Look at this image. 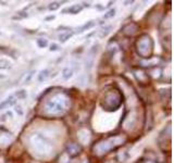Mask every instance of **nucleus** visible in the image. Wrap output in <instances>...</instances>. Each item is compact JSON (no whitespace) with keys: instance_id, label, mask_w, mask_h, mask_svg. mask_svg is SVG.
<instances>
[{"instance_id":"6","label":"nucleus","mask_w":174,"mask_h":163,"mask_svg":"<svg viewBox=\"0 0 174 163\" xmlns=\"http://www.w3.org/2000/svg\"><path fill=\"white\" fill-rule=\"evenodd\" d=\"M72 36V33H67V34H62L60 35L59 37V39H60L61 43H64V41H67V39H70V37Z\"/></svg>"},{"instance_id":"3","label":"nucleus","mask_w":174,"mask_h":163,"mask_svg":"<svg viewBox=\"0 0 174 163\" xmlns=\"http://www.w3.org/2000/svg\"><path fill=\"white\" fill-rule=\"evenodd\" d=\"M48 76H49V70H44L40 72L39 76H38V80H39V82H43V80H46Z\"/></svg>"},{"instance_id":"9","label":"nucleus","mask_w":174,"mask_h":163,"mask_svg":"<svg viewBox=\"0 0 174 163\" xmlns=\"http://www.w3.org/2000/svg\"><path fill=\"white\" fill-rule=\"evenodd\" d=\"M59 6H60V4H58V2H54V4H51L50 6H49V9H50V10H54V9H58Z\"/></svg>"},{"instance_id":"4","label":"nucleus","mask_w":174,"mask_h":163,"mask_svg":"<svg viewBox=\"0 0 174 163\" xmlns=\"http://www.w3.org/2000/svg\"><path fill=\"white\" fill-rule=\"evenodd\" d=\"M72 74H73V71L70 70V69H64L63 70V78L64 80H67V78H70L72 76Z\"/></svg>"},{"instance_id":"2","label":"nucleus","mask_w":174,"mask_h":163,"mask_svg":"<svg viewBox=\"0 0 174 163\" xmlns=\"http://www.w3.org/2000/svg\"><path fill=\"white\" fill-rule=\"evenodd\" d=\"M67 11H69V12L72 14H76V13H78L80 11H82V7H80V6H73V7L69 8L67 10H64L63 12H67Z\"/></svg>"},{"instance_id":"7","label":"nucleus","mask_w":174,"mask_h":163,"mask_svg":"<svg viewBox=\"0 0 174 163\" xmlns=\"http://www.w3.org/2000/svg\"><path fill=\"white\" fill-rule=\"evenodd\" d=\"M114 14H115V10L112 9V10H110L109 12H107V13L104 14V19H109V17H114Z\"/></svg>"},{"instance_id":"1","label":"nucleus","mask_w":174,"mask_h":163,"mask_svg":"<svg viewBox=\"0 0 174 163\" xmlns=\"http://www.w3.org/2000/svg\"><path fill=\"white\" fill-rule=\"evenodd\" d=\"M15 103V100H13V97H10V98H8L6 101H4L2 103H0V110H2V109H4V108H7L8 106H12V104H14Z\"/></svg>"},{"instance_id":"5","label":"nucleus","mask_w":174,"mask_h":163,"mask_svg":"<svg viewBox=\"0 0 174 163\" xmlns=\"http://www.w3.org/2000/svg\"><path fill=\"white\" fill-rule=\"evenodd\" d=\"M94 22L93 21H91V22H88V23H86L85 25H83V26L80 27V30H78V33H82V32H84L85 30H88L89 27H91V26H94Z\"/></svg>"},{"instance_id":"12","label":"nucleus","mask_w":174,"mask_h":163,"mask_svg":"<svg viewBox=\"0 0 174 163\" xmlns=\"http://www.w3.org/2000/svg\"><path fill=\"white\" fill-rule=\"evenodd\" d=\"M15 111H17V112H19L20 114H23V111L21 110V106H17V108H15Z\"/></svg>"},{"instance_id":"10","label":"nucleus","mask_w":174,"mask_h":163,"mask_svg":"<svg viewBox=\"0 0 174 163\" xmlns=\"http://www.w3.org/2000/svg\"><path fill=\"white\" fill-rule=\"evenodd\" d=\"M38 43H39L41 47H46V46H47V40L45 39L44 41H40V40H38Z\"/></svg>"},{"instance_id":"11","label":"nucleus","mask_w":174,"mask_h":163,"mask_svg":"<svg viewBox=\"0 0 174 163\" xmlns=\"http://www.w3.org/2000/svg\"><path fill=\"white\" fill-rule=\"evenodd\" d=\"M58 49H59V47H58L57 45H52V46H51V48H50L51 51H56V50H58Z\"/></svg>"},{"instance_id":"8","label":"nucleus","mask_w":174,"mask_h":163,"mask_svg":"<svg viewBox=\"0 0 174 163\" xmlns=\"http://www.w3.org/2000/svg\"><path fill=\"white\" fill-rule=\"evenodd\" d=\"M15 95L17 96V98H25V97H26V93H25V90H20V91H17Z\"/></svg>"}]
</instances>
